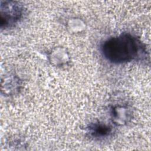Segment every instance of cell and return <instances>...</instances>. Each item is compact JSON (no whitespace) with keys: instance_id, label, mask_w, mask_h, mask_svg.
<instances>
[{"instance_id":"3957f363","label":"cell","mask_w":151,"mask_h":151,"mask_svg":"<svg viewBox=\"0 0 151 151\" xmlns=\"http://www.w3.org/2000/svg\"><path fill=\"white\" fill-rule=\"evenodd\" d=\"M88 132L95 137H103L107 136L111 132L110 127L102 123H97L91 124L88 127Z\"/></svg>"},{"instance_id":"7a4b0ae2","label":"cell","mask_w":151,"mask_h":151,"mask_svg":"<svg viewBox=\"0 0 151 151\" xmlns=\"http://www.w3.org/2000/svg\"><path fill=\"white\" fill-rule=\"evenodd\" d=\"M1 25L5 28L13 25L22 17L23 7L19 3L14 1H1Z\"/></svg>"},{"instance_id":"6da1fadb","label":"cell","mask_w":151,"mask_h":151,"mask_svg":"<svg viewBox=\"0 0 151 151\" xmlns=\"http://www.w3.org/2000/svg\"><path fill=\"white\" fill-rule=\"evenodd\" d=\"M101 51L110 62L120 64L141 58L146 50L136 37L130 34H122L106 40L101 46Z\"/></svg>"}]
</instances>
